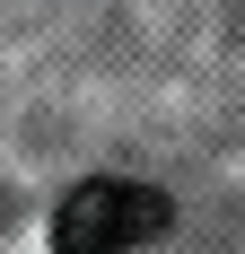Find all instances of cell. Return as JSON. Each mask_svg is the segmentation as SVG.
<instances>
[{
	"label": "cell",
	"instance_id": "obj_1",
	"mask_svg": "<svg viewBox=\"0 0 245 254\" xmlns=\"http://www.w3.org/2000/svg\"><path fill=\"white\" fill-rule=\"evenodd\" d=\"M167 219H175V202L158 184L97 176V184H79V193H61V210H53V254H131V246H149V237H167Z\"/></svg>",
	"mask_w": 245,
	"mask_h": 254
}]
</instances>
